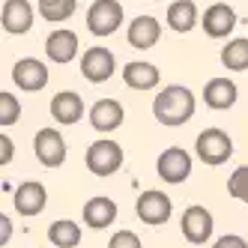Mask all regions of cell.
Masks as SVG:
<instances>
[{
    "mask_svg": "<svg viewBox=\"0 0 248 248\" xmlns=\"http://www.w3.org/2000/svg\"><path fill=\"white\" fill-rule=\"evenodd\" d=\"M153 114L162 126L173 129V126H183L194 117V93L183 84H173L168 90H162L153 102Z\"/></svg>",
    "mask_w": 248,
    "mask_h": 248,
    "instance_id": "obj_1",
    "label": "cell"
},
{
    "mask_svg": "<svg viewBox=\"0 0 248 248\" xmlns=\"http://www.w3.org/2000/svg\"><path fill=\"white\" fill-rule=\"evenodd\" d=\"M84 162H87V170L93 176H114L123 168V147L111 138H102L96 144H90Z\"/></svg>",
    "mask_w": 248,
    "mask_h": 248,
    "instance_id": "obj_2",
    "label": "cell"
},
{
    "mask_svg": "<svg viewBox=\"0 0 248 248\" xmlns=\"http://www.w3.org/2000/svg\"><path fill=\"white\" fill-rule=\"evenodd\" d=\"M194 153L203 165H224L233 155V140L224 129H203L194 138Z\"/></svg>",
    "mask_w": 248,
    "mask_h": 248,
    "instance_id": "obj_3",
    "label": "cell"
},
{
    "mask_svg": "<svg viewBox=\"0 0 248 248\" xmlns=\"http://www.w3.org/2000/svg\"><path fill=\"white\" fill-rule=\"evenodd\" d=\"M135 212H138V218L150 224V227H162L170 221L173 216V203L165 191H158V188H150V191H140V198L135 203Z\"/></svg>",
    "mask_w": 248,
    "mask_h": 248,
    "instance_id": "obj_4",
    "label": "cell"
},
{
    "mask_svg": "<svg viewBox=\"0 0 248 248\" xmlns=\"http://www.w3.org/2000/svg\"><path fill=\"white\" fill-rule=\"evenodd\" d=\"M120 24H123L120 0H96L87 9V27H90L93 36H111V33H117Z\"/></svg>",
    "mask_w": 248,
    "mask_h": 248,
    "instance_id": "obj_5",
    "label": "cell"
},
{
    "mask_svg": "<svg viewBox=\"0 0 248 248\" xmlns=\"http://www.w3.org/2000/svg\"><path fill=\"white\" fill-rule=\"evenodd\" d=\"M155 170L165 183L176 186V183H186L191 176V155L183 150V147H168L155 162Z\"/></svg>",
    "mask_w": 248,
    "mask_h": 248,
    "instance_id": "obj_6",
    "label": "cell"
},
{
    "mask_svg": "<svg viewBox=\"0 0 248 248\" xmlns=\"http://www.w3.org/2000/svg\"><path fill=\"white\" fill-rule=\"evenodd\" d=\"M33 153L45 168H60L66 162V140L57 129H39L33 138Z\"/></svg>",
    "mask_w": 248,
    "mask_h": 248,
    "instance_id": "obj_7",
    "label": "cell"
},
{
    "mask_svg": "<svg viewBox=\"0 0 248 248\" xmlns=\"http://www.w3.org/2000/svg\"><path fill=\"white\" fill-rule=\"evenodd\" d=\"M114 54L108 48H102V45H93V48H87L84 51V57H81V75L90 81V84H102V81H108L114 75Z\"/></svg>",
    "mask_w": 248,
    "mask_h": 248,
    "instance_id": "obj_8",
    "label": "cell"
},
{
    "mask_svg": "<svg viewBox=\"0 0 248 248\" xmlns=\"http://www.w3.org/2000/svg\"><path fill=\"white\" fill-rule=\"evenodd\" d=\"M12 84L18 90H27V93H39L42 87L48 84V66L36 57H24L12 66Z\"/></svg>",
    "mask_w": 248,
    "mask_h": 248,
    "instance_id": "obj_9",
    "label": "cell"
},
{
    "mask_svg": "<svg viewBox=\"0 0 248 248\" xmlns=\"http://www.w3.org/2000/svg\"><path fill=\"white\" fill-rule=\"evenodd\" d=\"M212 224H216V221H212V216H209L206 206H188L183 212V221H180L183 236L191 245H203L212 236Z\"/></svg>",
    "mask_w": 248,
    "mask_h": 248,
    "instance_id": "obj_10",
    "label": "cell"
},
{
    "mask_svg": "<svg viewBox=\"0 0 248 248\" xmlns=\"http://www.w3.org/2000/svg\"><path fill=\"white\" fill-rule=\"evenodd\" d=\"M0 21H3V30L12 33V36H21L33 27V6L30 0H6L3 12H0Z\"/></svg>",
    "mask_w": 248,
    "mask_h": 248,
    "instance_id": "obj_11",
    "label": "cell"
},
{
    "mask_svg": "<svg viewBox=\"0 0 248 248\" xmlns=\"http://www.w3.org/2000/svg\"><path fill=\"white\" fill-rule=\"evenodd\" d=\"M123 120H126V114H123V105L117 99H99L93 108H90V126L96 132H114L123 126Z\"/></svg>",
    "mask_w": 248,
    "mask_h": 248,
    "instance_id": "obj_12",
    "label": "cell"
},
{
    "mask_svg": "<svg viewBox=\"0 0 248 248\" xmlns=\"http://www.w3.org/2000/svg\"><path fill=\"white\" fill-rule=\"evenodd\" d=\"M203 30H206V36L212 39H224L230 30L236 27V12L230 9L227 3H212L206 12H203Z\"/></svg>",
    "mask_w": 248,
    "mask_h": 248,
    "instance_id": "obj_13",
    "label": "cell"
},
{
    "mask_svg": "<svg viewBox=\"0 0 248 248\" xmlns=\"http://www.w3.org/2000/svg\"><path fill=\"white\" fill-rule=\"evenodd\" d=\"M51 117H54L60 126H72L84 117V99L72 90H60L51 99Z\"/></svg>",
    "mask_w": 248,
    "mask_h": 248,
    "instance_id": "obj_14",
    "label": "cell"
},
{
    "mask_svg": "<svg viewBox=\"0 0 248 248\" xmlns=\"http://www.w3.org/2000/svg\"><path fill=\"white\" fill-rule=\"evenodd\" d=\"M48 203V191L42 183H21L15 188V209L21 216H39Z\"/></svg>",
    "mask_w": 248,
    "mask_h": 248,
    "instance_id": "obj_15",
    "label": "cell"
},
{
    "mask_svg": "<svg viewBox=\"0 0 248 248\" xmlns=\"http://www.w3.org/2000/svg\"><path fill=\"white\" fill-rule=\"evenodd\" d=\"M81 216H84V224L87 227L105 230L108 224H114V218H117V203L111 198H90V201L84 203Z\"/></svg>",
    "mask_w": 248,
    "mask_h": 248,
    "instance_id": "obj_16",
    "label": "cell"
},
{
    "mask_svg": "<svg viewBox=\"0 0 248 248\" xmlns=\"http://www.w3.org/2000/svg\"><path fill=\"white\" fill-rule=\"evenodd\" d=\"M158 36H162V24H158L153 15H138L129 27V45L138 48V51L153 48L158 42Z\"/></svg>",
    "mask_w": 248,
    "mask_h": 248,
    "instance_id": "obj_17",
    "label": "cell"
},
{
    "mask_svg": "<svg viewBox=\"0 0 248 248\" xmlns=\"http://www.w3.org/2000/svg\"><path fill=\"white\" fill-rule=\"evenodd\" d=\"M236 84L227 81V78H212L203 87V102L209 105L212 111H227L230 105H236Z\"/></svg>",
    "mask_w": 248,
    "mask_h": 248,
    "instance_id": "obj_18",
    "label": "cell"
},
{
    "mask_svg": "<svg viewBox=\"0 0 248 248\" xmlns=\"http://www.w3.org/2000/svg\"><path fill=\"white\" fill-rule=\"evenodd\" d=\"M45 51H48V57L54 63H69L78 54V36L72 30H54L48 36V42H45Z\"/></svg>",
    "mask_w": 248,
    "mask_h": 248,
    "instance_id": "obj_19",
    "label": "cell"
},
{
    "mask_svg": "<svg viewBox=\"0 0 248 248\" xmlns=\"http://www.w3.org/2000/svg\"><path fill=\"white\" fill-rule=\"evenodd\" d=\"M158 69L153 63H129L123 66V81H126L132 90H153L158 84Z\"/></svg>",
    "mask_w": 248,
    "mask_h": 248,
    "instance_id": "obj_20",
    "label": "cell"
},
{
    "mask_svg": "<svg viewBox=\"0 0 248 248\" xmlns=\"http://www.w3.org/2000/svg\"><path fill=\"white\" fill-rule=\"evenodd\" d=\"M198 6L191 3V0H173V3L168 6V24L176 30V33H188L194 30V24H198Z\"/></svg>",
    "mask_w": 248,
    "mask_h": 248,
    "instance_id": "obj_21",
    "label": "cell"
},
{
    "mask_svg": "<svg viewBox=\"0 0 248 248\" xmlns=\"http://www.w3.org/2000/svg\"><path fill=\"white\" fill-rule=\"evenodd\" d=\"M81 224L78 221H72V218H60V221H54L48 227V239H51V245H57V248H75L78 242H81Z\"/></svg>",
    "mask_w": 248,
    "mask_h": 248,
    "instance_id": "obj_22",
    "label": "cell"
},
{
    "mask_svg": "<svg viewBox=\"0 0 248 248\" xmlns=\"http://www.w3.org/2000/svg\"><path fill=\"white\" fill-rule=\"evenodd\" d=\"M221 63L233 72H242L248 69V39H233L221 48Z\"/></svg>",
    "mask_w": 248,
    "mask_h": 248,
    "instance_id": "obj_23",
    "label": "cell"
},
{
    "mask_svg": "<svg viewBox=\"0 0 248 248\" xmlns=\"http://www.w3.org/2000/svg\"><path fill=\"white\" fill-rule=\"evenodd\" d=\"M36 3H39V15L45 21H66L78 9V0H36Z\"/></svg>",
    "mask_w": 248,
    "mask_h": 248,
    "instance_id": "obj_24",
    "label": "cell"
},
{
    "mask_svg": "<svg viewBox=\"0 0 248 248\" xmlns=\"http://www.w3.org/2000/svg\"><path fill=\"white\" fill-rule=\"evenodd\" d=\"M227 194L236 198V201H242V203H248V165H242V168H236L233 173H230Z\"/></svg>",
    "mask_w": 248,
    "mask_h": 248,
    "instance_id": "obj_25",
    "label": "cell"
},
{
    "mask_svg": "<svg viewBox=\"0 0 248 248\" xmlns=\"http://www.w3.org/2000/svg\"><path fill=\"white\" fill-rule=\"evenodd\" d=\"M18 117H21V105H18V99H15L9 90H3L0 93V126H12V123H18Z\"/></svg>",
    "mask_w": 248,
    "mask_h": 248,
    "instance_id": "obj_26",
    "label": "cell"
},
{
    "mask_svg": "<svg viewBox=\"0 0 248 248\" xmlns=\"http://www.w3.org/2000/svg\"><path fill=\"white\" fill-rule=\"evenodd\" d=\"M108 248H144V245H140L138 233H132V230H120V233L111 236Z\"/></svg>",
    "mask_w": 248,
    "mask_h": 248,
    "instance_id": "obj_27",
    "label": "cell"
},
{
    "mask_svg": "<svg viewBox=\"0 0 248 248\" xmlns=\"http://www.w3.org/2000/svg\"><path fill=\"white\" fill-rule=\"evenodd\" d=\"M212 248H248V242L242 236H236V233H227V236L216 239V245H212Z\"/></svg>",
    "mask_w": 248,
    "mask_h": 248,
    "instance_id": "obj_28",
    "label": "cell"
},
{
    "mask_svg": "<svg viewBox=\"0 0 248 248\" xmlns=\"http://www.w3.org/2000/svg\"><path fill=\"white\" fill-rule=\"evenodd\" d=\"M9 158H12V144L6 135H0V165H9Z\"/></svg>",
    "mask_w": 248,
    "mask_h": 248,
    "instance_id": "obj_29",
    "label": "cell"
},
{
    "mask_svg": "<svg viewBox=\"0 0 248 248\" xmlns=\"http://www.w3.org/2000/svg\"><path fill=\"white\" fill-rule=\"evenodd\" d=\"M0 224H3V233H0V242L6 245V242H9V233H12V227H9V218L3 216V218H0Z\"/></svg>",
    "mask_w": 248,
    "mask_h": 248,
    "instance_id": "obj_30",
    "label": "cell"
}]
</instances>
